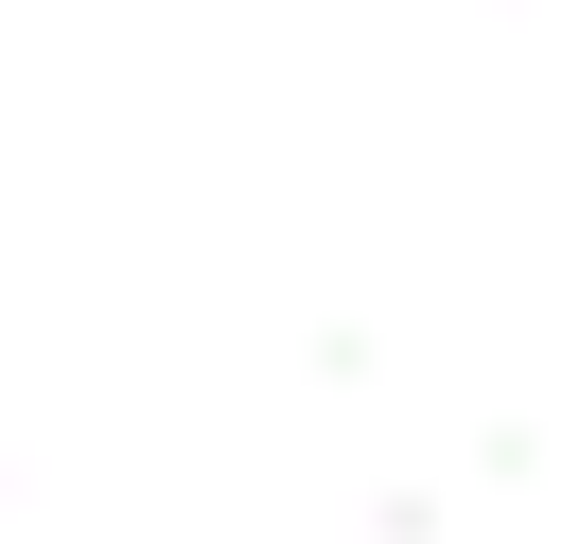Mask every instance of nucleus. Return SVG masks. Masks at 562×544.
Instances as JSON below:
<instances>
[{"mask_svg":"<svg viewBox=\"0 0 562 544\" xmlns=\"http://www.w3.org/2000/svg\"><path fill=\"white\" fill-rule=\"evenodd\" d=\"M0 544H562V0H0Z\"/></svg>","mask_w":562,"mask_h":544,"instance_id":"f257e3e1","label":"nucleus"}]
</instances>
